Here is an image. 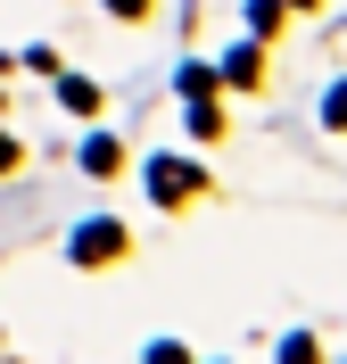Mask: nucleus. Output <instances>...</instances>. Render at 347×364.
I'll return each mask as SVG.
<instances>
[{
  "label": "nucleus",
  "mask_w": 347,
  "mask_h": 364,
  "mask_svg": "<svg viewBox=\"0 0 347 364\" xmlns=\"http://www.w3.org/2000/svg\"><path fill=\"white\" fill-rule=\"evenodd\" d=\"M149 191H158L165 207H174V199H190V191H199V166H182V158H158V166H149Z\"/></svg>",
  "instance_id": "obj_1"
},
{
  "label": "nucleus",
  "mask_w": 347,
  "mask_h": 364,
  "mask_svg": "<svg viewBox=\"0 0 347 364\" xmlns=\"http://www.w3.org/2000/svg\"><path fill=\"white\" fill-rule=\"evenodd\" d=\"M99 257H124V232L116 224H83L75 232V265H99Z\"/></svg>",
  "instance_id": "obj_2"
},
{
  "label": "nucleus",
  "mask_w": 347,
  "mask_h": 364,
  "mask_svg": "<svg viewBox=\"0 0 347 364\" xmlns=\"http://www.w3.org/2000/svg\"><path fill=\"white\" fill-rule=\"evenodd\" d=\"M83 166H92V174H116V166H124V149H116V133H92V141H83Z\"/></svg>",
  "instance_id": "obj_3"
},
{
  "label": "nucleus",
  "mask_w": 347,
  "mask_h": 364,
  "mask_svg": "<svg viewBox=\"0 0 347 364\" xmlns=\"http://www.w3.org/2000/svg\"><path fill=\"white\" fill-rule=\"evenodd\" d=\"M58 100H67V108H75V116H92V108H99V91H92V83H83V75H67V83H58Z\"/></svg>",
  "instance_id": "obj_4"
},
{
  "label": "nucleus",
  "mask_w": 347,
  "mask_h": 364,
  "mask_svg": "<svg viewBox=\"0 0 347 364\" xmlns=\"http://www.w3.org/2000/svg\"><path fill=\"white\" fill-rule=\"evenodd\" d=\"M323 124H331V133H347V83L331 91V108H323Z\"/></svg>",
  "instance_id": "obj_5"
},
{
  "label": "nucleus",
  "mask_w": 347,
  "mask_h": 364,
  "mask_svg": "<svg viewBox=\"0 0 347 364\" xmlns=\"http://www.w3.org/2000/svg\"><path fill=\"white\" fill-rule=\"evenodd\" d=\"M149 364H190V348H182V340H158V348H149Z\"/></svg>",
  "instance_id": "obj_6"
},
{
  "label": "nucleus",
  "mask_w": 347,
  "mask_h": 364,
  "mask_svg": "<svg viewBox=\"0 0 347 364\" xmlns=\"http://www.w3.org/2000/svg\"><path fill=\"white\" fill-rule=\"evenodd\" d=\"M281 364H314V340H281Z\"/></svg>",
  "instance_id": "obj_7"
},
{
  "label": "nucleus",
  "mask_w": 347,
  "mask_h": 364,
  "mask_svg": "<svg viewBox=\"0 0 347 364\" xmlns=\"http://www.w3.org/2000/svg\"><path fill=\"white\" fill-rule=\"evenodd\" d=\"M108 9H116V17H141V9H149V0H108Z\"/></svg>",
  "instance_id": "obj_8"
},
{
  "label": "nucleus",
  "mask_w": 347,
  "mask_h": 364,
  "mask_svg": "<svg viewBox=\"0 0 347 364\" xmlns=\"http://www.w3.org/2000/svg\"><path fill=\"white\" fill-rule=\"evenodd\" d=\"M9 166H17V141H9V133H0V174H9Z\"/></svg>",
  "instance_id": "obj_9"
},
{
  "label": "nucleus",
  "mask_w": 347,
  "mask_h": 364,
  "mask_svg": "<svg viewBox=\"0 0 347 364\" xmlns=\"http://www.w3.org/2000/svg\"><path fill=\"white\" fill-rule=\"evenodd\" d=\"M298 9H314V0H298Z\"/></svg>",
  "instance_id": "obj_10"
}]
</instances>
